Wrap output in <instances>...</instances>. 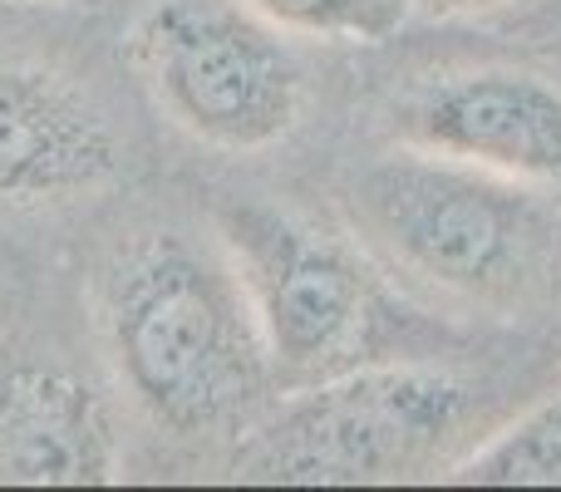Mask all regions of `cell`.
<instances>
[{
  "mask_svg": "<svg viewBox=\"0 0 561 492\" xmlns=\"http://www.w3.org/2000/svg\"><path fill=\"white\" fill-rule=\"evenodd\" d=\"M94 335L114 385L178 438L247 434L272 359L232 256L183 232H138L94 271Z\"/></svg>",
  "mask_w": 561,
  "mask_h": 492,
  "instance_id": "obj_1",
  "label": "cell"
},
{
  "mask_svg": "<svg viewBox=\"0 0 561 492\" xmlns=\"http://www.w3.org/2000/svg\"><path fill=\"white\" fill-rule=\"evenodd\" d=\"M340 207L375 266L448 306L517 316L561 286V197L424 148L345 178Z\"/></svg>",
  "mask_w": 561,
  "mask_h": 492,
  "instance_id": "obj_2",
  "label": "cell"
},
{
  "mask_svg": "<svg viewBox=\"0 0 561 492\" xmlns=\"http://www.w3.org/2000/svg\"><path fill=\"white\" fill-rule=\"evenodd\" d=\"M483 389L428 355L379 359L266 404L237 448L262 483H409L454 473L497 424Z\"/></svg>",
  "mask_w": 561,
  "mask_h": 492,
  "instance_id": "obj_3",
  "label": "cell"
},
{
  "mask_svg": "<svg viewBox=\"0 0 561 492\" xmlns=\"http://www.w3.org/2000/svg\"><path fill=\"white\" fill-rule=\"evenodd\" d=\"M217 242L232 256L252 300L272 379L306 389L394 355V340L414 330L385 300L365 247L310 227L306 217L266 203L217 207Z\"/></svg>",
  "mask_w": 561,
  "mask_h": 492,
  "instance_id": "obj_4",
  "label": "cell"
},
{
  "mask_svg": "<svg viewBox=\"0 0 561 492\" xmlns=\"http://www.w3.org/2000/svg\"><path fill=\"white\" fill-rule=\"evenodd\" d=\"M134 69L187 138L222 153H262L306 114V69L256 10L158 0L134 25Z\"/></svg>",
  "mask_w": 561,
  "mask_h": 492,
  "instance_id": "obj_5",
  "label": "cell"
},
{
  "mask_svg": "<svg viewBox=\"0 0 561 492\" xmlns=\"http://www.w3.org/2000/svg\"><path fill=\"white\" fill-rule=\"evenodd\" d=\"M399 144L561 197V84L517 65L414 79L389 108Z\"/></svg>",
  "mask_w": 561,
  "mask_h": 492,
  "instance_id": "obj_6",
  "label": "cell"
},
{
  "mask_svg": "<svg viewBox=\"0 0 561 492\" xmlns=\"http://www.w3.org/2000/svg\"><path fill=\"white\" fill-rule=\"evenodd\" d=\"M124 168L108 118L55 69L0 55V207H59Z\"/></svg>",
  "mask_w": 561,
  "mask_h": 492,
  "instance_id": "obj_7",
  "label": "cell"
},
{
  "mask_svg": "<svg viewBox=\"0 0 561 492\" xmlns=\"http://www.w3.org/2000/svg\"><path fill=\"white\" fill-rule=\"evenodd\" d=\"M118 478V434L104 394L65 365L0 359V483L84 488Z\"/></svg>",
  "mask_w": 561,
  "mask_h": 492,
  "instance_id": "obj_8",
  "label": "cell"
},
{
  "mask_svg": "<svg viewBox=\"0 0 561 492\" xmlns=\"http://www.w3.org/2000/svg\"><path fill=\"white\" fill-rule=\"evenodd\" d=\"M448 478L493 488H561V385L497 424Z\"/></svg>",
  "mask_w": 561,
  "mask_h": 492,
  "instance_id": "obj_9",
  "label": "cell"
},
{
  "mask_svg": "<svg viewBox=\"0 0 561 492\" xmlns=\"http://www.w3.org/2000/svg\"><path fill=\"white\" fill-rule=\"evenodd\" d=\"M242 5L286 35L340 39V45H379L414 15V0H242Z\"/></svg>",
  "mask_w": 561,
  "mask_h": 492,
  "instance_id": "obj_10",
  "label": "cell"
},
{
  "mask_svg": "<svg viewBox=\"0 0 561 492\" xmlns=\"http://www.w3.org/2000/svg\"><path fill=\"white\" fill-rule=\"evenodd\" d=\"M414 10L438 15V20H507V15L561 10V0H414Z\"/></svg>",
  "mask_w": 561,
  "mask_h": 492,
  "instance_id": "obj_11",
  "label": "cell"
}]
</instances>
